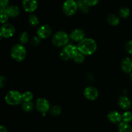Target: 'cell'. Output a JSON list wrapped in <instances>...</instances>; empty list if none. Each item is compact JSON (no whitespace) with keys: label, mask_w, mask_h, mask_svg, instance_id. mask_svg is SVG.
Returning a JSON list of instances; mask_svg holds the SVG:
<instances>
[{"label":"cell","mask_w":132,"mask_h":132,"mask_svg":"<svg viewBox=\"0 0 132 132\" xmlns=\"http://www.w3.org/2000/svg\"><path fill=\"white\" fill-rule=\"evenodd\" d=\"M79 52L85 55H90L94 54L97 50V44L95 39L90 37H85L77 44Z\"/></svg>","instance_id":"cell-1"},{"label":"cell","mask_w":132,"mask_h":132,"mask_svg":"<svg viewBox=\"0 0 132 132\" xmlns=\"http://www.w3.org/2000/svg\"><path fill=\"white\" fill-rule=\"evenodd\" d=\"M78 53L79 50L77 46L73 44H68L62 48L59 55L63 60L67 61L74 59Z\"/></svg>","instance_id":"cell-2"},{"label":"cell","mask_w":132,"mask_h":132,"mask_svg":"<svg viewBox=\"0 0 132 132\" xmlns=\"http://www.w3.org/2000/svg\"><path fill=\"white\" fill-rule=\"evenodd\" d=\"M10 55L14 60L21 62L26 57L27 50L22 44H15L10 49Z\"/></svg>","instance_id":"cell-3"},{"label":"cell","mask_w":132,"mask_h":132,"mask_svg":"<svg viewBox=\"0 0 132 132\" xmlns=\"http://www.w3.org/2000/svg\"><path fill=\"white\" fill-rule=\"evenodd\" d=\"M70 36L64 31L59 30L55 32L52 38V43L53 45L57 47H61L67 45L69 41Z\"/></svg>","instance_id":"cell-4"},{"label":"cell","mask_w":132,"mask_h":132,"mask_svg":"<svg viewBox=\"0 0 132 132\" xmlns=\"http://www.w3.org/2000/svg\"><path fill=\"white\" fill-rule=\"evenodd\" d=\"M6 103L9 105L15 106L23 103L22 94L18 90H10L7 92L5 97Z\"/></svg>","instance_id":"cell-5"},{"label":"cell","mask_w":132,"mask_h":132,"mask_svg":"<svg viewBox=\"0 0 132 132\" xmlns=\"http://www.w3.org/2000/svg\"><path fill=\"white\" fill-rule=\"evenodd\" d=\"M63 12L67 16L74 15L78 9L77 1L74 0H67L63 4Z\"/></svg>","instance_id":"cell-6"},{"label":"cell","mask_w":132,"mask_h":132,"mask_svg":"<svg viewBox=\"0 0 132 132\" xmlns=\"http://www.w3.org/2000/svg\"><path fill=\"white\" fill-rule=\"evenodd\" d=\"M15 33V28L11 23H6L1 26L0 28V34L5 38L12 37Z\"/></svg>","instance_id":"cell-7"},{"label":"cell","mask_w":132,"mask_h":132,"mask_svg":"<svg viewBox=\"0 0 132 132\" xmlns=\"http://www.w3.org/2000/svg\"><path fill=\"white\" fill-rule=\"evenodd\" d=\"M36 109L42 113H46L50 110V102L46 99L43 97H39L36 101Z\"/></svg>","instance_id":"cell-8"},{"label":"cell","mask_w":132,"mask_h":132,"mask_svg":"<svg viewBox=\"0 0 132 132\" xmlns=\"http://www.w3.org/2000/svg\"><path fill=\"white\" fill-rule=\"evenodd\" d=\"M52 34V28L47 24L40 26L37 30V36L39 39H45L50 36Z\"/></svg>","instance_id":"cell-9"},{"label":"cell","mask_w":132,"mask_h":132,"mask_svg":"<svg viewBox=\"0 0 132 132\" xmlns=\"http://www.w3.org/2000/svg\"><path fill=\"white\" fill-rule=\"evenodd\" d=\"M84 95L90 101H94L99 96V91L94 86H87L84 90Z\"/></svg>","instance_id":"cell-10"},{"label":"cell","mask_w":132,"mask_h":132,"mask_svg":"<svg viewBox=\"0 0 132 132\" xmlns=\"http://www.w3.org/2000/svg\"><path fill=\"white\" fill-rule=\"evenodd\" d=\"M86 34L85 32L81 28H76L71 32L70 34V38L76 42H80L85 38Z\"/></svg>","instance_id":"cell-11"},{"label":"cell","mask_w":132,"mask_h":132,"mask_svg":"<svg viewBox=\"0 0 132 132\" xmlns=\"http://www.w3.org/2000/svg\"><path fill=\"white\" fill-rule=\"evenodd\" d=\"M5 12L7 15L10 18H15L20 14V9L18 6L14 5H9L4 10H0V12Z\"/></svg>","instance_id":"cell-12"},{"label":"cell","mask_w":132,"mask_h":132,"mask_svg":"<svg viewBox=\"0 0 132 132\" xmlns=\"http://www.w3.org/2000/svg\"><path fill=\"white\" fill-rule=\"evenodd\" d=\"M22 4L24 10L28 12H32L36 10L38 6V3L35 0H23Z\"/></svg>","instance_id":"cell-13"},{"label":"cell","mask_w":132,"mask_h":132,"mask_svg":"<svg viewBox=\"0 0 132 132\" xmlns=\"http://www.w3.org/2000/svg\"><path fill=\"white\" fill-rule=\"evenodd\" d=\"M121 67L124 72L130 74L132 72V59L128 57L122 59L121 63Z\"/></svg>","instance_id":"cell-14"},{"label":"cell","mask_w":132,"mask_h":132,"mask_svg":"<svg viewBox=\"0 0 132 132\" xmlns=\"http://www.w3.org/2000/svg\"><path fill=\"white\" fill-rule=\"evenodd\" d=\"M107 117H108V120L113 124L120 123L121 122H122L121 121H122V115L116 110H113L110 112L108 113Z\"/></svg>","instance_id":"cell-15"},{"label":"cell","mask_w":132,"mask_h":132,"mask_svg":"<svg viewBox=\"0 0 132 132\" xmlns=\"http://www.w3.org/2000/svg\"><path fill=\"white\" fill-rule=\"evenodd\" d=\"M118 104L119 106L123 110H128L131 107V103L130 99L125 95H122L119 98Z\"/></svg>","instance_id":"cell-16"},{"label":"cell","mask_w":132,"mask_h":132,"mask_svg":"<svg viewBox=\"0 0 132 132\" xmlns=\"http://www.w3.org/2000/svg\"><path fill=\"white\" fill-rule=\"evenodd\" d=\"M107 22L112 26H117L120 21L119 18L117 15L113 14H109L107 17Z\"/></svg>","instance_id":"cell-17"},{"label":"cell","mask_w":132,"mask_h":132,"mask_svg":"<svg viewBox=\"0 0 132 132\" xmlns=\"http://www.w3.org/2000/svg\"><path fill=\"white\" fill-rule=\"evenodd\" d=\"M118 130L119 132H132V127L129 123L122 121L119 124Z\"/></svg>","instance_id":"cell-18"},{"label":"cell","mask_w":132,"mask_h":132,"mask_svg":"<svg viewBox=\"0 0 132 132\" xmlns=\"http://www.w3.org/2000/svg\"><path fill=\"white\" fill-rule=\"evenodd\" d=\"M21 108L24 112H30L34 110V104L32 101H23L21 103Z\"/></svg>","instance_id":"cell-19"},{"label":"cell","mask_w":132,"mask_h":132,"mask_svg":"<svg viewBox=\"0 0 132 132\" xmlns=\"http://www.w3.org/2000/svg\"><path fill=\"white\" fill-rule=\"evenodd\" d=\"M119 14L122 18H127L130 15V10L129 8L123 6L121 7L119 10Z\"/></svg>","instance_id":"cell-20"},{"label":"cell","mask_w":132,"mask_h":132,"mask_svg":"<svg viewBox=\"0 0 132 132\" xmlns=\"http://www.w3.org/2000/svg\"><path fill=\"white\" fill-rule=\"evenodd\" d=\"M77 5H78V8L81 10L82 12L85 13H88L90 10V6H88L85 1H82V0H79L77 1Z\"/></svg>","instance_id":"cell-21"},{"label":"cell","mask_w":132,"mask_h":132,"mask_svg":"<svg viewBox=\"0 0 132 132\" xmlns=\"http://www.w3.org/2000/svg\"><path fill=\"white\" fill-rule=\"evenodd\" d=\"M62 109L61 106L58 105H54L50 108V113L52 116H57L61 113Z\"/></svg>","instance_id":"cell-22"},{"label":"cell","mask_w":132,"mask_h":132,"mask_svg":"<svg viewBox=\"0 0 132 132\" xmlns=\"http://www.w3.org/2000/svg\"><path fill=\"white\" fill-rule=\"evenodd\" d=\"M28 22H29L30 24L33 27H36L39 23V20L38 17L35 14H30L28 16Z\"/></svg>","instance_id":"cell-23"},{"label":"cell","mask_w":132,"mask_h":132,"mask_svg":"<svg viewBox=\"0 0 132 132\" xmlns=\"http://www.w3.org/2000/svg\"><path fill=\"white\" fill-rule=\"evenodd\" d=\"M122 120L123 122L129 123L132 121V113L130 111H126L122 115Z\"/></svg>","instance_id":"cell-24"},{"label":"cell","mask_w":132,"mask_h":132,"mask_svg":"<svg viewBox=\"0 0 132 132\" xmlns=\"http://www.w3.org/2000/svg\"><path fill=\"white\" fill-rule=\"evenodd\" d=\"M28 41H29V35L28 32L24 31L19 36V41L21 44H26L28 42Z\"/></svg>","instance_id":"cell-25"},{"label":"cell","mask_w":132,"mask_h":132,"mask_svg":"<svg viewBox=\"0 0 132 132\" xmlns=\"http://www.w3.org/2000/svg\"><path fill=\"white\" fill-rule=\"evenodd\" d=\"M23 101H31L34 98V95L31 92L27 91L22 94Z\"/></svg>","instance_id":"cell-26"},{"label":"cell","mask_w":132,"mask_h":132,"mask_svg":"<svg viewBox=\"0 0 132 132\" xmlns=\"http://www.w3.org/2000/svg\"><path fill=\"white\" fill-rule=\"evenodd\" d=\"M85 60V55H83V54H81V53L80 52H79L78 54L76 56V57L73 59V61H74L76 63H78V64L83 63Z\"/></svg>","instance_id":"cell-27"},{"label":"cell","mask_w":132,"mask_h":132,"mask_svg":"<svg viewBox=\"0 0 132 132\" xmlns=\"http://www.w3.org/2000/svg\"><path fill=\"white\" fill-rule=\"evenodd\" d=\"M125 49L128 54L132 55V39L129 40L125 45Z\"/></svg>","instance_id":"cell-28"},{"label":"cell","mask_w":132,"mask_h":132,"mask_svg":"<svg viewBox=\"0 0 132 132\" xmlns=\"http://www.w3.org/2000/svg\"><path fill=\"white\" fill-rule=\"evenodd\" d=\"M0 19H1V23L3 24H5L6 23V21L9 19V17L8 16L7 14L5 12H0Z\"/></svg>","instance_id":"cell-29"},{"label":"cell","mask_w":132,"mask_h":132,"mask_svg":"<svg viewBox=\"0 0 132 132\" xmlns=\"http://www.w3.org/2000/svg\"><path fill=\"white\" fill-rule=\"evenodd\" d=\"M9 1L8 0H1L0 1V10H4L9 6Z\"/></svg>","instance_id":"cell-30"},{"label":"cell","mask_w":132,"mask_h":132,"mask_svg":"<svg viewBox=\"0 0 132 132\" xmlns=\"http://www.w3.org/2000/svg\"><path fill=\"white\" fill-rule=\"evenodd\" d=\"M31 45L34 46H36L40 43V39L37 36H34L32 37V40L30 41Z\"/></svg>","instance_id":"cell-31"},{"label":"cell","mask_w":132,"mask_h":132,"mask_svg":"<svg viewBox=\"0 0 132 132\" xmlns=\"http://www.w3.org/2000/svg\"><path fill=\"white\" fill-rule=\"evenodd\" d=\"M84 1L90 7L92 6H95L99 3V0H84Z\"/></svg>","instance_id":"cell-32"},{"label":"cell","mask_w":132,"mask_h":132,"mask_svg":"<svg viewBox=\"0 0 132 132\" xmlns=\"http://www.w3.org/2000/svg\"><path fill=\"white\" fill-rule=\"evenodd\" d=\"M6 78L5 76H1L0 77V88H3V86L6 85Z\"/></svg>","instance_id":"cell-33"},{"label":"cell","mask_w":132,"mask_h":132,"mask_svg":"<svg viewBox=\"0 0 132 132\" xmlns=\"http://www.w3.org/2000/svg\"><path fill=\"white\" fill-rule=\"evenodd\" d=\"M0 132H8V130L5 126L1 125V126H0Z\"/></svg>","instance_id":"cell-34"},{"label":"cell","mask_w":132,"mask_h":132,"mask_svg":"<svg viewBox=\"0 0 132 132\" xmlns=\"http://www.w3.org/2000/svg\"><path fill=\"white\" fill-rule=\"evenodd\" d=\"M130 79L132 81V72L130 73Z\"/></svg>","instance_id":"cell-35"}]
</instances>
